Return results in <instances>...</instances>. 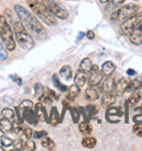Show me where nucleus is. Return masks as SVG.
Wrapping results in <instances>:
<instances>
[{"label":"nucleus","instance_id":"nucleus-1","mask_svg":"<svg viewBox=\"0 0 142 151\" xmlns=\"http://www.w3.org/2000/svg\"><path fill=\"white\" fill-rule=\"evenodd\" d=\"M14 11L16 15L19 17L20 22L22 23L23 25L26 27V30H29L37 38H44L46 36V30L45 27L42 25V23L39 22V20L30 13V11H27L25 8L20 6V4H15L14 6Z\"/></svg>","mask_w":142,"mask_h":151},{"label":"nucleus","instance_id":"nucleus-2","mask_svg":"<svg viewBox=\"0 0 142 151\" xmlns=\"http://www.w3.org/2000/svg\"><path fill=\"white\" fill-rule=\"evenodd\" d=\"M27 4L32 9V11L35 13V15L38 17V19L42 20L46 25H49V27L57 25L56 17L49 11L48 8L42 1H39V0H27Z\"/></svg>","mask_w":142,"mask_h":151},{"label":"nucleus","instance_id":"nucleus-3","mask_svg":"<svg viewBox=\"0 0 142 151\" xmlns=\"http://www.w3.org/2000/svg\"><path fill=\"white\" fill-rule=\"evenodd\" d=\"M13 33L14 37L16 40V43L20 45V47L25 50H30L34 47L35 42H34L32 35L27 32L26 27L20 22H13Z\"/></svg>","mask_w":142,"mask_h":151},{"label":"nucleus","instance_id":"nucleus-4","mask_svg":"<svg viewBox=\"0 0 142 151\" xmlns=\"http://www.w3.org/2000/svg\"><path fill=\"white\" fill-rule=\"evenodd\" d=\"M0 38H1L2 44L8 50H10V52L14 50V33L12 32L11 27H10L7 18L4 15H0Z\"/></svg>","mask_w":142,"mask_h":151},{"label":"nucleus","instance_id":"nucleus-5","mask_svg":"<svg viewBox=\"0 0 142 151\" xmlns=\"http://www.w3.org/2000/svg\"><path fill=\"white\" fill-rule=\"evenodd\" d=\"M139 11V6L133 4H126L123 7L118 8L116 11H114L110 15V21L112 22H121L129 19L131 15Z\"/></svg>","mask_w":142,"mask_h":151},{"label":"nucleus","instance_id":"nucleus-6","mask_svg":"<svg viewBox=\"0 0 142 151\" xmlns=\"http://www.w3.org/2000/svg\"><path fill=\"white\" fill-rule=\"evenodd\" d=\"M142 22V12H137L133 15H131L129 19L123 21L120 25V31L125 35H130L132 31L137 29Z\"/></svg>","mask_w":142,"mask_h":151},{"label":"nucleus","instance_id":"nucleus-7","mask_svg":"<svg viewBox=\"0 0 142 151\" xmlns=\"http://www.w3.org/2000/svg\"><path fill=\"white\" fill-rule=\"evenodd\" d=\"M42 2L48 8V10L52 12L56 18H59L61 20H66L69 18V12L66 10L61 4L56 2L55 0H42Z\"/></svg>","mask_w":142,"mask_h":151},{"label":"nucleus","instance_id":"nucleus-8","mask_svg":"<svg viewBox=\"0 0 142 151\" xmlns=\"http://www.w3.org/2000/svg\"><path fill=\"white\" fill-rule=\"evenodd\" d=\"M103 80V73H102L101 69L97 67L96 65H93L92 68H91L90 72H89V79L87 82L90 86L96 87L97 84H100Z\"/></svg>","mask_w":142,"mask_h":151},{"label":"nucleus","instance_id":"nucleus-9","mask_svg":"<svg viewBox=\"0 0 142 151\" xmlns=\"http://www.w3.org/2000/svg\"><path fill=\"white\" fill-rule=\"evenodd\" d=\"M129 83H130V81L127 78H121L120 80H118L117 83H115V88H114L115 94L117 96H121L125 94V92L127 91L128 87H129Z\"/></svg>","mask_w":142,"mask_h":151},{"label":"nucleus","instance_id":"nucleus-10","mask_svg":"<svg viewBox=\"0 0 142 151\" xmlns=\"http://www.w3.org/2000/svg\"><path fill=\"white\" fill-rule=\"evenodd\" d=\"M129 40L133 45L138 46L142 44V22L137 29L132 31V33L129 35Z\"/></svg>","mask_w":142,"mask_h":151},{"label":"nucleus","instance_id":"nucleus-11","mask_svg":"<svg viewBox=\"0 0 142 151\" xmlns=\"http://www.w3.org/2000/svg\"><path fill=\"white\" fill-rule=\"evenodd\" d=\"M87 79H89V72H85L83 70H80L78 69V71L75 76V83L78 86V87L82 88L85 86V83L87 82Z\"/></svg>","mask_w":142,"mask_h":151},{"label":"nucleus","instance_id":"nucleus-12","mask_svg":"<svg viewBox=\"0 0 142 151\" xmlns=\"http://www.w3.org/2000/svg\"><path fill=\"white\" fill-rule=\"evenodd\" d=\"M119 116H121V111H119V109L113 107V106H109L108 109H107L106 118H107L108 122H110V123H117Z\"/></svg>","mask_w":142,"mask_h":151},{"label":"nucleus","instance_id":"nucleus-13","mask_svg":"<svg viewBox=\"0 0 142 151\" xmlns=\"http://www.w3.org/2000/svg\"><path fill=\"white\" fill-rule=\"evenodd\" d=\"M114 88H115V81H114V78H112L110 76L106 77L104 81L101 83V92H103V93L113 92Z\"/></svg>","mask_w":142,"mask_h":151},{"label":"nucleus","instance_id":"nucleus-14","mask_svg":"<svg viewBox=\"0 0 142 151\" xmlns=\"http://www.w3.org/2000/svg\"><path fill=\"white\" fill-rule=\"evenodd\" d=\"M116 100V94L114 92H107V93H103L102 96V106L105 109H108L109 106H112L115 103Z\"/></svg>","mask_w":142,"mask_h":151},{"label":"nucleus","instance_id":"nucleus-15","mask_svg":"<svg viewBox=\"0 0 142 151\" xmlns=\"http://www.w3.org/2000/svg\"><path fill=\"white\" fill-rule=\"evenodd\" d=\"M85 99L89 101V102H94V101H96V100L100 99V93H98V91L95 89V87L90 86V87L86 89L85 90Z\"/></svg>","mask_w":142,"mask_h":151},{"label":"nucleus","instance_id":"nucleus-16","mask_svg":"<svg viewBox=\"0 0 142 151\" xmlns=\"http://www.w3.org/2000/svg\"><path fill=\"white\" fill-rule=\"evenodd\" d=\"M115 69H116V66H115L114 63H112V61H105L103 66H102L101 71L103 73V76L108 77V76H112L113 72L115 71Z\"/></svg>","mask_w":142,"mask_h":151},{"label":"nucleus","instance_id":"nucleus-17","mask_svg":"<svg viewBox=\"0 0 142 151\" xmlns=\"http://www.w3.org/2000/svg\"><path fill=\"white\" fill-rule=\"evenodd\" d=\"M79 94H80V87H78L75 83L68 88V90H67V99L68 100L75 101Z\"/></svg>","mask_w":142,"mask_h":151},{"label":"nucleus","instance_id":"nucleus-18","mask_svg":"<svg viewBox=\"0 0 142 151\" xmlns=\"http://www.w3.org/2000/svg\"><path fill=\"white\" fill-rule=\"evenodd\" d=\"M11 130H12V122L9 121L8 118L2 117L0 119V132H4V134H7V132H10Z\"/></svg>","mask_w":142,"mask_h":151},{"label":"nucleus","instance_id":"nucleus-19","mask_svg":"<svg viewBox=\"0 0 142 151\" xmlns=\"http://www.w3.org/2000/svg\"><path fill=\"white\" fill-rule=\"evenodd\" d=\"M59 75L61 76L64 79L70 80L71 78H72V69H71V67L70 66H68V65L62 66L61 69L59 70Z\"/></svg>","mask_w":142,"mask_h":151},{"label":"nucleus","instance_id":"nucleus-20","mask_svg":"<svg viewBox=\"0 0 142 151\" xmlns=\"http://www.w3.org/2000/svg\"><path fill=\"white\" fill-rule=\"evenodd\" d=\"M42 146L47 149V150H54L55 148H56V144H55V141L52 139V138H49V137H44V138H42Z\"/></svg>","mask_w":142,"mask_h":151},{"label":"nucleus","instance_id":"nucleus-21","mask_svg":"<svg viewBox=\"0 0 142 151\" xmlns=\"http://www.w3.org/2000/svg\"><path fill=\"white\" fill-rule=\"evenodd\" d=\"M96 139L94 137H85L82 139V146L87 149H93L96 146Z\"/></svg>","mask_w":142,"mask_h":151},{"label":"nucleus","instance_id":"nucleus-22","mask_svg":"<svg viewBox=\"0 0 142 151\" xmlns=\"http://www.w3.org/2000/svg\"><path fill=\"white\" fill-rule=\"evenodd\" d=\"M92 61L90 60V58H83L81 63H80V66H79V69L80 70H83L85 72H90L91 68H92Z\"/></svg>","mask_w":142,"mask_h":151},{"label":"nucleus","instance_id":"nucleus-23","mask_svg":"<svg viewBox=\"0 0 142 151\" xmlns=\"http://www.w3.org/2000/svg\"><path fill=\"white\" fill-rule=\"evenodd\" d=\"M1 114H2V117L8 118V119L11 121L12 123L16 121V119H15V113L11 110V109H4L2 112H1Z\"/></svg>","mask_w":142,"mask_h":151},{"label":"nucleus","instance_id":"nucleus-24","mask_svg":"<svg viewBox=\"0 0 142 151\" xmlns=\"http://www.w3.org/2000/svg\"><path fill=\"white\" fill-rule=\"evenodd\" d=\"M140 99H141V96H140V94H139L138 91L136 90V91H133V92H132L131 96L129 98V101H128V103L130 104V106H135L139 103Z\"/></svg>","mask_w":142,"mask_h":151},{"label":"nucleus","instance_id":"nucleus-25","mask_svg":"<svg viewBox=\"0 0 142 151\" xmlns=\"http://www.w3.org/2000/svg\"><path fill=\"white\" fill-rule=\"evenodd\" d=\"M79 130L82 132L83 135H89L92 132V127L90 126L89 123H86V122H83L81 124L79 125Z\"/></svg>","mask_w":142,"mask_h":151},{"label":"nucleus","instance_id":"nucleus-26","mask_svg":"<svg viewBox=\"0 0 142 151\" xmlns=\"http://www.w3.org/2000/svg\"><path fill=\"white\" fill-rule=\"evenodd\" d=\"M125 2V0H112L109 1L108 6L106 7V10H112V9H118L123 6V4Z\"/></svg>","mask_w":142,"mask_h":151},{"label":"nucleus","instance_id":"nucleus-27","mask_svg":"<svg viewBox=\"0 0 142 151\" xmlns=\"http://www.w3.org/2000/svg\"><path fill=\"white\" fill-rule=\"evenodd\" d=\"M36 117H37L38 121H41V122H44L46 119L45 110H44V107H42L41 105H37V107H36Z\"/></svg>","mask_w":142,"mask_h":151},{"label":"nucleus","instance_id":"nucleus-28","mask_svg":"<svg viewBox=\"0 0 142 151\" xmlns=\"http://www.w3.org/2000/svg\"><path fill=\"white\" fill-rule=\"evenodd\" d=\"M43 94H44V87L41 83H36L34 86V95L37 99H39Z\"/></svg>","mask_w":142,"mask_h":151},{"label":"nucleus","instance_id":"nucleus-29","mask_svg":"<svg viewBox=\"0 0 142 151\" xmlns=\"http://www.w3.org/2000/svg\"><path fill=\"white\" fill-rule=\"evenodd\" d=\"M142 86V83L140 80H133V81H131L129 83V87H128L127 91H130V92H133V91L138 90L139 88Z\"/></svg>","mask_w":142,"mask_h":151},{"label":"nucleus","instance_id":"nucleus-30","mask_svg":"<svg viewBox=\"0 0 142 151\" xmlns=\"http://www.w3.org/2000/svg\"><path fill=\"white\" fill-rule=\"evenodd\" d=\"M52 81H54V84L56 86L58 89H59L60 91H62V92H65V91L68 90V88L66 87V86H64L62 83L60 82L59 79H58V77H57V75H54L52 76Z\"/></svg>","mask_w":142,"mask_h":151},{"label":"nucleus","instance_id":"nucleus-31","mask_svg":"<svg viewBox=\"0 0 142 151\" xmlns=\"http://www.w3.org/2000/svg\"><path fill=\"white\" fill-rule=\"evenodd\" d=\"M0 141H1V145H2L4 147H10V146L13 145V140L7 136L1 137V138H0Z\"/></svg>","mask_w":142,"mask_h":151},{"label":"nucleus","instance_id":"nucleus-32","mask_svg":"<svg viewBox=\"0 0 142 151\" xmlns=\"http://www.w3.org/2000/svg\"><path fill=\"white\" fill-rule=\"evenodd\" d=\"M38 100H39V103H42V104H52V99L49 94H43Z\"/></svg>","mask_w":142,"mask_h":151},{"label":"nucleus","instance_id":"nucleus-33","mask_svg":"<svg viewBox=\"0 0 142 151\" xmlns=\"http://www.w3.org/2000/svg\"><path fill=\"white\" fill-rule=\"evenodd\" d=\"M13 146H14L13 150H24V141H23V139L13 140Z\"/></svg>","mask_w":142,"mask_h":151},{"label":"nucleus","instance_id":"nucleus-34","mask_svg":"<svg viewBox=\"0 0 142 151\" xmlns=\"http://www.w3.org/2000/svg\"><path fill=\"white\" fill-rule=\"evenodd\" d=\"M132 130H133V132H135L138 137H142V122L141 123H136Z\"/></svg>","mask_w":142,"mask_h":151},{"label":"nucleus","instance_id":"nucleus-35","mask_svg":"<svg viewBox=\"0 0 142 151\" xmlns=\"http://www.w3.org/2000/svg\"><path fill=\"white\" fill-rule=\"evenodd\" d=\"M36 149V146L34 144L33 140H27V141H24V150H35Z\"/></svg>","mask_w":142,"mask_h":151},{"label":"nucleus","instance_id":"nucleus-36","mask_svg":"<svg viewBox=\"0 0 142 151\" xmlns=\"http://www.w3.org/2000/svg\"><path fill=\"white\" fill-rule=\"evenodd\" d=\"M8 54L7 52H6V48H4V44H1L0 43V60L4 61L6 58H7Z\"/></svg>","mask_w":142,"mask_h":151},{"label":"nucleus","instance_id":"nucleus-37","mask_svg":"<svg viewBox=\"0 0 142 151\" xmlns=\"http://www.w3.org/2000/svg\"><path fill=\"white\" fill-rule=\"evenodd\" d=\"M46 136H47V132L45 130H39V132H36L35 134H33V137L35 139H42Z\"/></svg>","mask_w":142,"mask_h":151},{"label":"nucleus","instance_id":"nucleus-38","mask_svg":"<svg viewBox=\"0 0 142 151\" xmlns=\"http://www.w3.org/2000/svg\"><path fill=\"white\" fill-rule=\"evenodd\" d=\"M23 136L26 137L27 139H31L33 137V130L29 127H24V132H23Z\"/></svg>","mask_w":142,"mask_h":151},{"label":"nucleus","instance_id":"nucleus-39","mask_svg":"<svg viewBox=\"0 0 142 151\" xmlns=\"http://www.w3.org/2000/svg\"><path fill=\"white\" fill-rule=\"evenodd\" d=\"M21 106L22 107H27V109H32L33 107V103L31 102V101H29V100H25V101H23L21 103Z\"/></svg>","mask_w":142,"mask_h":151},{"label":"nucleus","instance_id":"nucleus-40","mask_svg":"<svg viewBox=\"0 0 142 151\" xmlns=\"http://www.w3.org/2000/svg\"><path fill=\"white\" fill-rule=\"evenodd\" d=\"M133 122H136V123H141L142 122V114H139V115L133 116Z\"/></svg>","mask_w":142,"mask_h":151},{"label":"nucleus","instance_id":"nucleus-41","mask_svg":"<svg viewBox=\"0 0 142 151\" xmlns=\"http://www.w3.org/2000/svg\"><path fill=\"white\" fill-rule=\"evenodd\" d=\"M48 93H49V95H50L52 99H55V100H57V99H58V95H57L52 90H48Z\"/></svg>","mask_w":142,"mask_h":151},{"label":"nucleus","instance_id":"nucleus-42","mask_svg":"<svg viewBox=\"0 0 142 151\" xmlns=\"http://www.w3.org/2000/svg\"><path fill=\"white\" fill-rule=\"evenodd\" d=\"M86 36H87L89 38H91V40H92V38H94V33L92 32V31H89V32L86 33Z\"/></svg>","mask_w":142,"mask_h":151},{"label":"nucleus","instance_id":"nucleus-43","mask_svg":"<svg viewBox=\"0 0 142 151\" xmlns=\"http://www.w3.org/2000/svg\"><path fill=\"white\" fill-rule=\"evenodd\" d=\"M127 73L129 76H133V75H136V71H135V70H132V69H128Z\"/></svg>","mask_w":142,"mask_h":151},{"label":"nucleus","instance_id":"nucleus-44","mask_svg":"<svg viewBox=\"0 0 142 151\" xmlns=\"http://www.w3.org/2000/svg\"><path fill=\"white\" fill-rule=\"evenodd\" d=\"M101 4H108L109 1H112V0H98Z\"/></svg>","mask_w":142,"mask_h":151},{"label":"nucleus","instance_id":"nucleus-45","mask_svg":"<svg viewBox=\"0 0 142 151\" xmlns=\"http://www.w3.org/2000/svg\"><path fill=\"white\" fill-rule=\"evenodd\" d=\"M4 148H1V147H0V151H4Z\"/></svg>","mask_w":142,"mask_h":151},{"label":"nucleus","instance_id":"nucleus-46","mask_svg":"<svg viewBox=\"0 0 142 151\" xmlns=\"http://www.w3.org/2000/svg\"><path fill=\"white\" fill-rule=\"evenodd\" d=\"M141 88H142V86H141Z\"/></svg>","mask_w":142,"mask_h":151}]
</instances>
